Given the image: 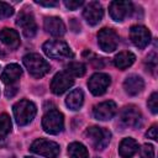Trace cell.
<instances>
[{
  "label": "cell",
  "instance_id": "cell-1",
  "mask_svg": "<svg viewBox=\"0 0 158 158\" xmlns=\"http://www.w3.org/2000/svg\"><path fill=\"white\" fill-rule=\"evenodd\" d=\"M12 111H14V116H15L16 123L19 126H26L36 116L37 109H36V105L32 101H30V100H20L12 106Z\"/></svg>",
  "mask_w": 158,
  "mask_h": 158
},
{
  "label": "cell",
  "instance_id": "cell-2",
  "mask_svg": "<svg viewBox=\"0 0 158 158\" xmlns=\"http://www.w3.org/2000/svg\"><path fill=\"white\" fill-rule=\"evenodd\" d=\"M22 62H23L26 69L28 70V73L33 78H42L43 75H46L51 70V67H49L48 62L46 59H43L37 53L26 54L23 57Z\"/></svg>",
  "mask_w": 158,
  "mask_h": 158
},
{
  "label": "cell",
  "instance_id": "cell-3",
  "mask_svg": "<svg viewBox=\"0 0 158 158\" xmlns=\"http://www.w3.org/2000/svg\"><path fill=\"white\" fill-rule=\"evenodd\" d=\"M85 137L88 138V141L90 142V144L95 149L101 151V149L106 148V146L109 144L110 138H111V133L109 130H106L104 127L91 126V127L86 128Z\"/></svg>",
  "mask_w": 158,
  "mask_h": 158
},
{
  "label": "cell",
  "instance_id": "cell-4",
  "mask_svg": "<svg viewBox=\"0 0 158 158\" xmlns=\"http://www.w3.org/2000/svg\"><path fill=\"white\" fill-rule=\"evenodd\" d=\"M42 48H43V52L53 59H65V58L73 57V52L69 48V46L60 40L48 41L43 44Z\"/></svg>",
  "mask_w": 158,
  "mask_h": 158
},
{
  "label": "cell",
  "instance_id": "cell-5",
  "mask_svg": "<svg viewBox=\"0 0 158 158\" xmlns=\"http://www.w3.org/2000/svg\"><path fill=\"white\" fill-rule=\"evenodd\" d=\"M42 127L49 135H58L64 128L63 114L58 110H49L42 118Z\"/></svg>",
  "mask_w": 158,
  "mask_h": 158
},
{
  "label": "cell",
  "instance_id": "cell-6",
  "mask_svg": "<svg viewBox=\"0 0 158 158\" xmlns=\"http://www.w3.org/2000/svg\"><path fill=\"white\" fill-rule=\"evenodd\" d=\"M30 149L36 153V154H40V156H43L46 158H56L58 154H59V146L53 142V141H48V139H44V138H38L36 139Z\"/></svg>",
  "mask_w": 158,
  "mask_h": 158
},
{
  "label": "cell",
  "instance_id": "cell-7",
  "mask_svg": "<svg viewBox=\"0 0 158 158\" xmlns=\"http://www.w3.org/2000/svg\"><path fill=\"white\" fill-rule=\"evenodd\" d=\"M98 43L104 52H114L118 46V36L111 28H101L98 32Z\"/></svg>",
  "mask_w": 158,
  "mask_h": 158
},
{
  "label": "cell",
  "instance_id": "cell-8",
  "mask_svg": "<svg viewBox=\"0 0 158 158\" xmlns=\"http://www.w3.org/2000/svg\"><path fill=\"white\" fill-rule=\"evenodd\" d=\"M133 11V5L131 1H112L109 6V12L110 16L114 21L121 22L123 21L127 16L131 15Z\"/></svg>",
  "mask_w": 158,
  "mask_h": 158
},
{
  "label": "cell",
  "instance_id": "cell-9",
  "mask_svg": "<svg viewBox=\"0 0 158 158\" xmlns=\"http://www.w3.org/2000/svg\"><path fill=\"white\" fill-rule=\"evenodd\" d=\"M110 83H111V79L107 74L95 73L90 77L89 81H88V86H89V90L91 91L93 95L99 96V95H102L107 90Z\"/></svg>",
  "mask_w": 158,
  "mask_h": 158
},
{
  "label": "cell",
  "instance_id": "cell-10",
  "mask_svg": "<svg viewBox=\"0 0 158 158\" xmlns=\"http://www.w3.org/2000/svg\"><path fill=\"white\" fill-rule=\"evenodd\" d=\"M74 83V79L65 72L57 73L52 81H51V90L56 95H62L64 91H67Z\"/></svg>",
  "mask_w": 158,
  "mask_h": 158
},
{
  "label": "cell",
  "instance_id": "cell-11",
  "mask_svg": "<svg viewBox=\"0 0 158 158\" xmlns=\"http://www.w3.org/2000/svg\"><path fill=\"white\" fill-rule=\"evenodd\" d=\"M130 38L137 48L142 49L146 46H148V43L151 42V32L144 26L136 25L132 26L130 30Z\"/></svg>",
  "mask_w": 158,
  "mask_h": 158
},
{
  "label": "cell",
  "instance_id": "cell-12",
  "mask_svg": "<svg viewBox=\"0 0 158 158\" xmlns=\"http://www.w3.org/2000/svg\"><path fill=\"white\" fill-rule=\"evenodd\" d=\"M116 111H117L116 104L111 100H107V101H102V102L95 105L93 109V115L96 120L106 121V120L112 118L115 116Z\"/></svg>",
  "mask_w": 158,
  "mask_h": 158
},
{
  "label": "cell",
  "instance_id": "cell-13",
  "mask_svg": "<svg viewBox=\"0 0 158 158\" xmlns=\"http://www.w3.org/2000/svg\"><path fill=\"white\" fill-rule=\"evenodd\" d=\"M16 25L21 28L22 33L26 36V37H33L37 32V25H36V21L33 19V16L30 14V12H26V11H22L19 16H17V20H16Z\"/></svg>",
  "mask_w": 158,
  "mask_h": 158
},
{
  "label": "cell",
  "instance_id": "cell-14",
  "mask_svg": "<svg viewBox=\"0 0 158 158\" xmlns=\"http://www.w3.org/2000/svg\"><path fill=\"white\" fill-rule=\"evenodd\" d=\"M83 16L90 26H95L102 20V16H104L102 6L98 1H90L85 6L83 11Z\"/></svg>",
  "mask_w": 158,
  "mask_h": 158
},
{
  "label": "cell",
  "instance_id": "cell-15",
  "mask_svg": "<svg viewBox=\"0 0 158 158\" xmlns=\"http://www.w3.org/2000/svg\"><path fill=\"white\" fill-rule=\"evenodd\" d=\"M141 118H142L141 111L135 105L126 106L121 111V115H120L121 122L127 127H137L141 122Z\"/></svg>",
  "mask_w": 158,
  "mask_h": 158
},
{
  "label": "cell",
  "instance_id": "cell-16",
  "mask_svg": "<svg viewBox=\"0 0 158 158\" xmlns=\"http://www.w3.org/2000/svg\"><path fill=\"white\" fill-rule=\"evenodd\" d=\"M43 26H44V30L49 35L56 36V37L63 36L64 32H65V25H64V22L59 17H56V16L46 17L44 19V22H43Z\"/></svg>",
  "mask_w": 158,
  "mask_h": 158
},
{
  "label": "cell",
  "instance_id": "cell-17",
  "mask_svg": "<svg viewBox=\"0 0 158 158\" xmlns=\"http://www.w3.org/2000/svg\"><path fill=\"white\" fill-rule=\"evenodd\" d=\"M123 88H125V91L131 95V96H135V95H138L143 88H144V81L143 79L139 77V75H136V74H132V75H128L125 81H123Z\"/></svg>",
  "mask_w": 158,
  "mask_h": 158
},
{
  "label": "cell",
  "instance_id": "cell-18",
  "mask_svg": "<svg viewBox=\"0 0 158 158\" xmlns=\"http://www.w3.org/2000/svg\"><path fill=\"white\" fill-rule=\"evenodd\" d=\"M21 74H22L21 67H20L19 64H16V63H11V64L6 65V68L2 70L0 79H1L2 83L11 85V84H14L17 79H20Z\"/></svg>",
  "mask_w": 158,
  "mask_h": 158
},
{
  "label": "cell",
  "instance_id": "cell-19",
  "mask_svg": "<svg viewBox=\"0 0 158 158\" xmlns=\"http://www.w3.org/2000/svg\"><path fill=\"white\" fill-rule=\"evenodd\" d=\"M0 41L11 49H16L20 46V36L17 31L12 28H7V27L2 28L0 31Z\"/></svg>",
  "mask_w": 158,
  "mask_h": 158
},
{
  "label": "cell",
  "instance_id": "cell-20",
  "mask_svg": "<svg viewBox=\"0 0 158 158\" xmlns=\"http://www.w3.org/2000/svg\"><path fill=\"white\" fill-rule=\"evenodd\" d=\"M137 151H138V143L133 138L127 137V138H123L120 142L118 154L122 158H131V157H133L136 154Z\"/></svg>",
  "mask_w": 158,
  "mask_h": 158
},
{
  "label": "cell",
  "instance_id": "cell-21",
  "mask_svg": "<svg viewBox=\"0 0 158 158\" xmlns=\"http://www.w3.org/2000/svg\"><path fill=\"white\" fill-rule=\"evenodd\" d=\"M135 59H136V56H135L132 52H130V51H123V52H120L118 54L115 56V58H114V64H115L118 69H122V70H123V69L131 67V65L133 64Z\"/></svg>",
  "mask_w": 158,
  "mask_h": 158
},
{
  "label": "cell",
  "instance_id": "cell-22",
  "mask_svg": "<svg viewBox=\"0 0 158 158\" xmlns=\"http://www.w3.org/2000/svg\"><path fill=\"white\" fill-rule=\"evenodd\" d=\"M84 102V94L80 89H74L69 93V95L65 99V105L70 110H79Z\"/></svg>",
  "mask_w": 158,
  "mask_h": 158
},
{
  "label": "cell",
  "instance_id": "cell-23",
  "mask_svg": "<svg viewBox=\"0 0 158 158\" xmlns=\"http://www.w3.org/2000/svg\"><path fill=\"white\" fill-rule=\"evenodd\" d=\"M68 154L70 158H89L86 147L80 142H73L68 146Z\"/></svg>",
  "mask_w": 158,
  "mask_h": 158
},
{
  "label": "cell",
  "instance_id": "cell-24",
  "mask_svg": "<svg viewBox=\"0 0 158 158\" xmlns=\"http://www.w3.org/2000/svg\"><path fill=\"white\" fill-rule=\"evenodd\" d=\"M86 72V68L80 62H70L65 65V73H68L72 78L73 77H83Z\"/></svg>",
  "mask_w": 158,
  "mask_h": 158
},
{
  "label": "cell",
  "instance_id": "cell-25",
  "mask_svg": "<svg viewBox=\"0 0 158 158\" xmlns=\"http://www.w3.org/2000/svg\"><path fill=\"white\" fill-rule=\"evenodd\" d=\"M11 131V120L6 114H0V138L5 137Z\"/></svg>",
  "mask_w": 158,
  "mask_h": 158
},
{
  "label": "cell",
  "instance_id": "cell-26",
  "mask_svg": "<svg viewBox=\"0 0 158 158\" xmlns=\"http://www.w3.org/2000/svg\"><path fill=\"white\" fill-rule=\"evenodd\" d=\"M12 15H14V7L7 2L0 1V20L7 19Z\"/></svg>",
  "mask_w": 158,
  "mask_h": 158
},
{
  "label": "cell",
  "instance_id": "cell-27",
  "mask_svg": "<svg viewBox=\"0 0 158 158\" xmlns=\"http://www.w3.org/2000/svg\"><path fill=\"white\" fill-rule=\"evenodd\" d=\"M141 158H154V147L152 144H143L139 148Z\"/></svg>",
  "mask_w": 158,
  "mask_h": 158
},
{
  "label": "cell",
  "instance_id": "cell-28",
  "mask_svg": "<svg viewBox=\"0 0 158 158\" xmlns=\"http://www.w3.org/2000/svg\"><path fill=\"white\" fill-rule=\"evenodd\" d=\"M147 105H148V109L153 112V114H157L158 112V93L154 91L151 94L148 101H147Z\"/></svg>",
  "mask_w": 158,
  "mask_h": 158
},
{
  "label": "cell",
  "instance_id": "cell-29",
  "mask_svg": "<svg viewBox=\"0 0 158 158\" xmlns=\"http://www.w3.org/2000/svg\"><path fill=\"white\" fill-rule=\"evenodd\" d=\"M146 63L148 64L149 70H152V72H153V70L156 69V67H157V56H156V53H151V54L147 57Z\"/></svg>",
  "mask_w": 158,
  "mask_h": 158
},
{
  "label": "cell",
  "instance_id": "cell-30",
  "mask_svg": "<svg viewBox=\"0 0 158 158\" xmlns=\"http://www.w3.org/2000/svg\"><path fill=\"white\" fill-rule=\"evenodd\" d=\"M84 4L83 0H79V1H73V0H65L64 1V5L67 6V9L69 10H77L78 7H80L81 5Z\"/></svg>",
  "mask_w": 158,
  "mask_h": 158
},
{
  "label": "cell",
  "instance_id": "cell-31",
  "mask_svg": "<svg viewBox=\"0 0 158 158\" xmlns=\"http://www.w3.org/2000/svg\"><path fill=\"white\" fill-rule=\"evenodd\" d=\"M146 137L151 138L153 141H157V138H158V136H157V125H153V126H151V128H148V131L146 133Z\"/></svg>",
  "mask_w": 158,
  "mask_h": 158
},
{
  "label": "cell",
  "instance_id": "cell-32",
  "mask_svg": "<svg viewBox=\"0 0 158 158\" xmlns=\"http://www.w3.org/2000/svg\"><path fill=\"white\" fill-rule=\"evenodd\" d=\"M16 93H17V86H7L5 90L6 98H12V96H15Z\"/></svg>",
  "mask_w": 158,
  "mask_h": 158
},
{
  "label": "cell",
  "instance_id": "cell-33",
  "mask_svg": "<svg viewBox=\"0 0 158 158\" xmlns=\"http://www.w3.org/2000/svg\"><path fill=\"white\" fill-rule=\"evenodd\" d=\"M36 4L42 5V6H57L58 5L57 1H36Z\"/></svg>",
  "mask_w": 158,
  "mask_h": 158
},
{
  "label": "cell",
  "instance_id": "cell-34",
  "mask_svg": "<svg viewBox=\"0 0 158 158\" xmlns=\"http://www.w3.org/2000/svg\"><path fill=\"white\" fill-rule=\"evenodd\" d=\"M25 158H35V157H25Z\"/></svg>",
  "mask_w": 158,
  "mask_h": 158
}]
</instances>
